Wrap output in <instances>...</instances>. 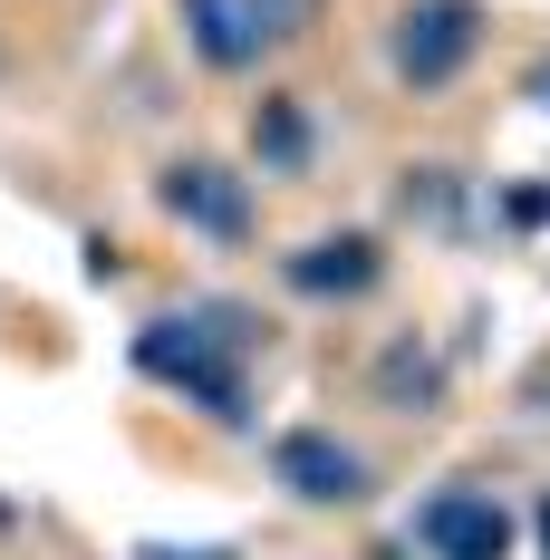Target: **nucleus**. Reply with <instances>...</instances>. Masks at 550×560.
Masks as SVG:
<instances>
[{
	"mask_svg": "<svg viewBox=\"0 0 550 560\" xmlns=\"http://www.w3.org/2000/svg\"><path fill=\"white\" fill-rule=\"evenodd\" d=\"M251 155H261V174H300L309 165V116H300V97H261V116H251Z\"/></svg>",
	"mask_w": 550,
	"mask_h": 560,
	"instance_id": "1a4fd4ad",
	"label": "nucleus"
},
{
	"mask_svg": "<svg viewBox=\"0 0 550 560\" xmlns=\"http://www.w3.org/2000/svg\"><path fill=\"white\" fill-rule=\"evenodd\" d=\"M145 560H222V551H145Z\"/></svg>",
	"mask_w": 550,
	"mask_h": 560,
	"instance_id": "9d476101",
	"label": "nucleus"
},
{
	"mask_svg": "<svg viewBox=\"0 0 550 560\" xmlns=\"http://www.w3.org/2000/svg\"><path fill=\"white\" fill-rule=\"evenodd\" d=\"M155 194H165L174 223H194L203 242H242V232H251V184H242L232 165H213V155L165 165V184H155Z\"/></svg>",
	"mask_w": 550,
	"mask_h": 560,
	"instance_id": "39448f33",
	"label": "nucleus"
},
{
	"mask_svg": "<svg viewBox=\"0 0 550 560\" xmlns=\"http://www.w3.org/2000/svg\"><path fill=\"white\" fill-rule=\"evenodd\" d=\"M184 10V39L203 68H251L290 30V0H174Z\"/></svg>",
	"mask_w": 550,
	"mask_h": 560,
	"instance_id": "20e7f679",
	"label": "nucleus"
},
{
	"mask_svg": "<svg viewBox=\"0 0 550 560\" xmlns=\"http://www.w3.org/2000/svg\"><path fill=\"white\" fill-rule=\"evenodd\" d=\"M473 49H483V10L473 0H406L396 10V39H386L406 88H454L473 68Z\"/></svg>",
	"mask_w": 550,
	"mask_h": 560,
	"instance_id": "f03ea898",
	"label": "nucleus"
},
{
	"mask_svg": "<svg viewBox=\"0 0 550 560\" xmlns=\"http://www.w3.org/2000/svg\"><path fill=\"white\" fill-rule=\"evenodd\" d=\"M251 310H232V300H203V310H165V319H145L136 329V368L174 387L184 406H203L213 425H242L251 416Z\"/></svg>",
	"mask_w": 550,
	"mask_h": 560,
	"instance_id": "f257e3e1",
	"label": "nucleus"
},
{
	"mask_svg": "<svg viewBox=\"0 0 550 560\" xmlns=\"http://www.w3.org/2000/svg\"><path fill=\"white\" fill-rule=\"evenodd\" d=\"M367 560H396V551H367Z\"/></svg>",
	"mask_w": 550,
	"mask_h": 560,
	"instance_id": "f8f14e48",
	"label": "nucleus"
},
{
	"mask_svg": "<svg viewBox=\"0 0 550 560\" xmlns=\"http://www.w3.org/2000/svg\"><path fill=\"white\" fill-rule=\"evenodd\" d=\"M271 474L290 483V503H358V493H367L358 445H338L329 425H290L271 445Z\"/></svg>",
	"mask_w": 550,
	"mask_h": 560,
	"instance_id": "423d86ee",
	"label": "nucleus"
},
{
	"mask_svg": "<svg viewBox=\"0 0 550 560\" xmlns=\"http://www.w3.org/2000/svg\"><path fill=\"white\" fill-rule=\"evenodd\" d=\"M531 97H541V107H550V68H541V78H531Z\"/></svg>",
	"mask_w": 550,
	"mask_h": 560,
	"instance_id": "9b49d317",
	"label": "nucleus"
},
{
	"mask_svg": "<svg viewBox=\"0 0 550 560\" xmlns=\"http://www.w3.org/2000/svg\"><path fill=\"white\" fill-rule=\"evenodd\" d=\"M377 396L396 406V416H416V406H435L444 396V368H435V348H416V338H396L377 358Z\"/></svg>",
	"mask_w": 550,
	"mask_h": 560,
	"instance_id": "6e6552de",
	"label": "nucleus"
},
{
	"mask_svg": "<svg viewBox=\"0 0 550 560\" xmlns=\"http://www.w3.org/2000/svg\"><path fill=\"white\" fill-rule=\"evenodd\" d=\"M416 541L425 560H512V503L483 483H435L416 503Z\"/></svg>",
	"mask_w": 550,
	"mask_h": 560,
	"instance_id": "7ed1b4c3",
	"label": "nucleus"
},
{
	"mask_svg": "<svg viewBox=\"0 0 550 560\" xmlns=\"http://www.w3.org/2000/svg\"><path fill=\"white\" fill-rule=\"evenodd\" d=\"M280 280H290L300 300H358V290L386 280V252L367 232H319V242H300V252L280 261Z\"/></svg>",
	"mask_w": 550,
	"mask_h": 560,
	"instance_id": "0eeeda50",
	"label": "nucleus"
}]
</instances>
